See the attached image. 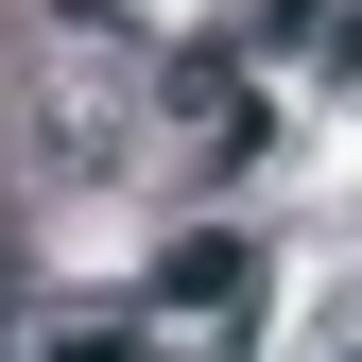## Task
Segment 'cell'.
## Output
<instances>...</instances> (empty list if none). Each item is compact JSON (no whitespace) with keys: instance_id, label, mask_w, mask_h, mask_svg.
<instances>
[{"instance_id":"6da1fadb","label":"cell","mask_w":362,"mask_h":362,"mask_svg":"<svg viewBox=\"0 0 362 362\" xmlns=\"http://www.w3.org/2000/svg\"><path fill=\"white\" fill-rule=\"evenodd\" d=\"M139 121H156V52L121 0H52L35 18V139H52L69 190H104V173H139Z\"/></svg>"},{"instance_id":"3957f363","label":"cell","mask_w":362,"mask_h":362,"mask_svg":"<svg viewBox=\"0 0 362 362\" xmlns=\"http://www.w3.org/2000/svg\"><path fill=\"white\" fill-rule=\"evenodd\" d=\"M156 293H173V310H242V242H224V224H207V242H173Z\"/></svg>"},{"instance_id":"7a4b0ae2","label":"cell","mask_w":362,"mask_h":362,"mask_svg":"<svg viewBox=\"0 0 362 362\" xmlns=\"http://www.w3.org/2000/svg\"><path fill=\"white\" fill-rule=\"evenodd\" d=\"M156 139H173V173H242L259 156V52H173L156 69Z\"/></svg>"}]
</instances>
